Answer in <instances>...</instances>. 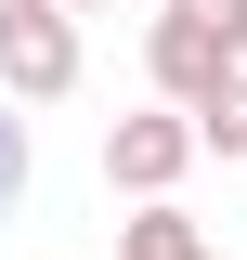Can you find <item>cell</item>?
<instances>
[{"label":"cell","mask_w":247,"mask_h":260,"mask_svg":"<svg viewBox=\"0 0 247 260\" xmlns=\"http://www.w3.org/2000/svg\"><path fill=\"white\" fill-rule=\"evenodd\" d=\"M0 91L13 104L78 91V13L65 0H0Z\"/></svg>","instance_id":"1"},{"label":"cell","mask_w":247,"mask_h":260,"mask_svg":"<svg viewBox=\"0 0 247 260\" xmlns=\"http://www.w3.org/2000/svg\"><path fill=\"white\" fill-rule=\"evenodd\" d=\"M182 169H195V117H182V104H143V117L104 130V182L143 195V208H169V182H182Z\"/></svg>","instance_id":"2"},{"label":"cell","mask_w":247,"mask_h":260,"mask_svg":"<svg viewBox=\"0 0 247 260\" xmlns=\"http://www.w3.org/2000/svg\"><path fill=\"white\" fill-rule=\"evenodd\" d=\"M143 65H156V104H182V117H195V104L221 91V78H234V52H221L208 26H182V13H156V39H143Z\"/></svg>","instance_id":"3"},{"label":"cell","mask_w":247,"mask_h":260,"mask_svg":"<svg viewBox=\"0 0 247 260\" xmlns=\"http://www.w3.org/2000/svg\"><path fill=\"white\" fill-rule=\"evenodd\" d=\"M117 260H221V247H208V234L182 221V208H143V221L117 234Z\"/></svg>","instance_id":"4"},{"label":"cell","mask_w":247,"mask_h":260,"mask_svg":"<svg viewBox=\"0 0 247 260\" xmlns=\"http://www.w3.org/2000/svg\"><path fill=\"white\" fill-rule=\"evenodd\" d=\"M195 156H247V65L221 78L208 104H195Z\"/></svg>","instance_id":"5"},{"label":"cell","mask_w":247,"mask_h":260,"mask_svg":"<svg viewBox=\"0 0 247 260\" xmlns=\"http://www.w3.org/2000/svg\"><path fill=\"white\" fill-rule=\"evenodd\" d=\"M169 13H182V26H208V39H221V52H234V65H247V0H169Z\"/></svg>","instance_id":"6"},{"label":"cell","mask_w":247,"mask_h":260,"mask_svg":"<svg viewBox=\"0 0 247 260\" xmlns=\"http://www.w3.org/2000/svg\"><path fill=\"white\" fill-rule=\"evenodd\" d=\"M26 208V117H0V221Z\"/></svg>","instance_id":"7"},{"label":"cell","mask_w":247,"mask_h":260,"mask_svg":"<svg viewBox=\"0 0 247 260\" xmlns=\"http://www.w3.org/2000/svg\"><path fill=\"white\" fill-rule=\"evenodd\" d=\"M65 13H104V0H65Z\"/></svg>","instance_id":"8"}]
</instances>
